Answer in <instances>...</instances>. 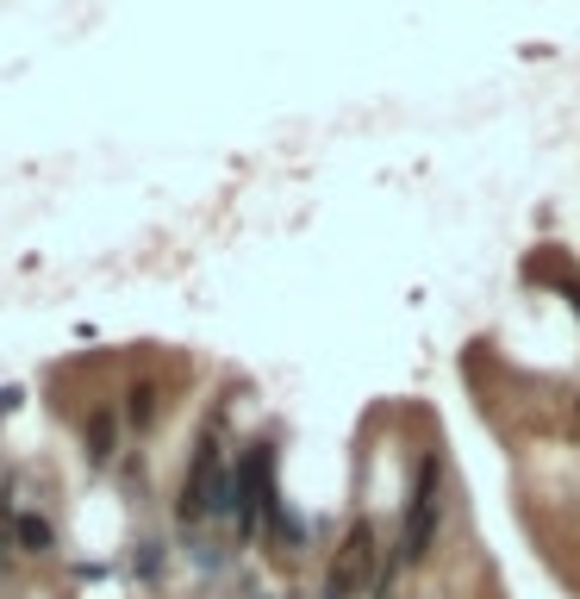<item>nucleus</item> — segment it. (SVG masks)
<instances>
[{
  "instance_id": "1",
  "label": "nucleus",
  "mask_w": 580,
  "mask_h": 599,
  "mask_svg": "<svg viewBox=\"0 0 580 599\" xmlns=\"http://www.w3.org/2000/svg\"><path fill=\"white\" fill-rule=\"evenodd\" d=\"M181 524H201L206 512H231V469H225V444L219 431H206L194 444V462H188V481H181Z\"/></svg>"
},
{
  "instance_id": "2",
  "label": "nucleus",
  "mask_w": 580,
  "mask_h": 599,
  "mask_svg": "<svg viewBox=\"0 0 580 599\" xmlns=\"http://www.w3.org/2000/svg\"><path fill=\"white\" fill-rule=\"evenodd\" d=\"M375 581H381V544H375V524L362 519V524L344 531V544H337V556H331L325 594L319 599H362Z\"/></svg>"
},
{
  "instance_id": "3",
  "label": "nucleus",
  "mask_w": 580,
  "mask_h": 599,
  "mask_svg": "<svg viewBox=\"0 0 580 599\" xmlns=\"http://www.w3.org/2000/svg\"><path fill=\"white\" fill-rule=\"evenodd\" d=\"M437 481H443V462H437V456H425V462H418V481H412V499H405L400 562H425V556H430V537H437V512H443V499H437Z\"/></svg>"
},
{
  "instance_id": "4",
  "label": "nucleus",
  "mask_w": 580,
  "mask_h": 599,
  "mask_svg": "<svg viewBox=\"0 0 580 599\" xmlns=\"http://www.w3.org/2000/svg\"><path fill=\"white\" fill-rule=\"evenodd\" d=\"M0 524H7V537H13L20 556H51V549H56V524L44 519L38 506H20L13 487H7V499H0Z\"/></svg>"
},
{
  "instance_id": "5",
  "label": "nucleus",
  "mask_w": 580,
  "mask_h": 599,
  "mask_svg": "<svg viewBox=\"0 0 580 599\" xmlns=\"http://www.w3.org/2000/svg\"><path fill=\"white\" fill-rule=\"evenodd\" d=\"M81 456H88V469H113V456H119V412L113 406H94L81 419Z\"/></svg>"
},
{
  "instance_id": "6",
  "label": "nucleus",
  "mask_w": 580,
  "mask_h": 599,
  "mask_svg": "<svg viewBox=\"0 0 580 599\" xmlns=\"http://www.w3.org/2000/svg\"><path fill=\"white\" fill-rule=\"evenodd\" d=\"M156 412H163V387H156V381H131V387H126V412H119V419H126L131 431H151Z\"/></svg>"
}]
</instances>
